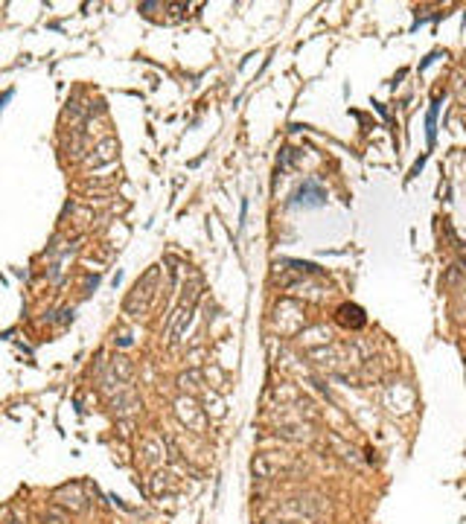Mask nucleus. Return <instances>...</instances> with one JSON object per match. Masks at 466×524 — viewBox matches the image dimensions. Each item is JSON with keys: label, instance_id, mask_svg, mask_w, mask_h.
Instances as JSON below:
<instances>
[{"label": "nucleus", "instance_id": "nucleus-1", "mask_svg": "<svg viewBox=\"0 0 466 524\" xmlns=\"http://www.w3.org/2000/svg\"><path fill=\"white\" fill-rule=\"evenodd\" d=\"M335 318H338V323H341V326H347V329H361V326L367 323L364 309H361V306H356V303H344V306H338Z\"/></svg>", "mask_w": 466, "mask_h": 524}, {"label": "nucleus", "instance_id": "nucleus-2", "mask_svg": "<svg viewBox=\"0 0 466 524\" xmlns=\"http://www.w3.org/2000/svg\"><path fill=\"white\" fill-rule=\"evenodd\" d=\"M326 201V192L321 184L315 181H306L300 189H298V196H295V204H306V207H321Z\"/></svg>", "mask_w": 466, "mask_h": 524}]
</instances>
